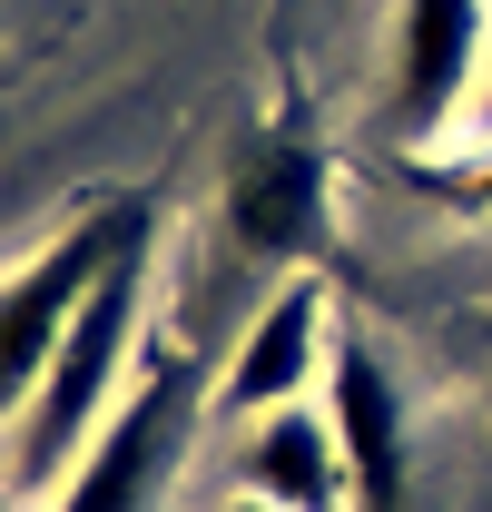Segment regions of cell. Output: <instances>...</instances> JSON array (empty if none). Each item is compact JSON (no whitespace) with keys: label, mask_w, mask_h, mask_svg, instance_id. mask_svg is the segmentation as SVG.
I'll use <instances>...</instances> for the list:
<instances>
[{"label":"cell","mask_w":492,"mask_h":512,"mask_svg":"<svg viewBox=\"0 0 492 512\" xmlns=\"http://www.w3.org/2000/svg\"><path fill=\"white\" fill-rule=\"evenodd\" d=\"M138 306H148V237L89 286V306L69 316L40 394L20 404V424H10V493H50L69 463L99 444V424L119 414V375H128V345H138Z\"/></svg>","instance_id":"obj_1"},{"label":"cell","mask_w":492,"mask_h":512,"mask_svg":"<svg viewBox=\"0 0 492 512\" xmlns=\"http://www.w3.org/2000/svg\"><path fill=\"white\" fill-rule=\"evenodd\" d=\"M138 237H148V207H89V217H69L30 266L0 276V434H10L20 404L40 394V375H50V355H60L69 316L89 306V286H99Z\"/></svg>","instance_id":"obj_2"},{"label":"cell","mask_w":492,"mask_h":512,"mask_svg":"<svg viewBox=\"0 0 492 512\" xmlns=\"http://www.w3.org/2000/svg\"><path fill=\"white\" fill-rule=\"evenodd\" d=\"M187 434H197V375L178 355H158L138 394H119V414L99 424V444L50 483V512H148L187 463Z\"/></svg>","instance_id":"obj_3"},{"label":"cell","mask_w":492,"mask_h":512,"mask_svg":"<svg viewBox=\"0 0 492 512\" xmlns=\"http://www.w3.org/2000/svg\"><path fill=\"white\" fill-rule=\"evenodd\" d=\"M483 20L492 0H404L394 10V128L433 148L463 109H483Z\"/></svg>","instance_id":"obj_4"},{"label":"cell","mask_w":492,"mask_h":512,"mask_svg":"<svg viewBox=\"0 0 492 512\" xmlns=\"http://www.w3.org/2000/svg\"><path fill=\"white\" fill-rule=\"evenodd\" d=\"M227 237L246 256H315L335 227V188H325V158H315L296 128H256L227 158Z\"/></svg>","instance_id":"obj_5"},{"label":"cell","mask_w":492,"mask_h":512,"mask_svg":"<svg viewBox=\"0 0 492 512\" xmlns=\"http://www.w3.org/2000/svg\"><path fill=\"white\" fill-rule=\"evenodd\" d=\"M325 424H335L345 473H355V512H404L414 434H404V384L384 375L374 345H335L325 355Z\"/></svg>","instance_id":"obj_6"},{"label":"cell","mask_w":492,"mask_h":512,"mask_svg":"<svg viewBox=\"0 0 492 512\" xmlns=\"http://www.w3.org/2000/svg\"><path fill=\"white\" fill-rule=\"evenodd\" d=\"M315 365H325V296L296 276V286H276V296L246 316V335H237V355H227V375H217V394H227L237 424H256V414H276V404H306V394H315Z\"/></svg>","instance_id":"obj_7"},{"label":"cell","mask_w":492,"mask_h":512,"mask_svg":"<svg viewBox=\"0 0 492 512\" xmlns=\"http://www.w3.org/2000/svg\"><path fill=\"white\" fill-rule=\"evenodd\" d=\"M237 473L256 503L276 512H355V473H345V444L325 424V404H276L256 414L237 444Z\"/></svg>","instance_id":"obj_8"},{"label":"cell","mask_w":492,"mask_h":512,"mask_svg":"<svg viewBox=\"0 0 492 512\" xmlns=\"http://www.w3.org/2000/svg\"><path fill=\"white\" fill-rule=\"evenodd\" d=\"M227 512H276V503H256V493H237V503H227Z\"/></svg>","instance_id":"obj_9"},{"label":"cell","mask_w":492,"mask_h":512,"mask_svg":"<svg viewBox=\"0 0 492 512\" xmlns=\"http://www.w3.org/2000/svg\"><path fill=\"white\" fill-rule=\"evenodd\" d=\"M473 119H483V128H492V89H483V109H473Z\"/></svg>","instance_id":"obj_10"},{"label":"cell","mask_w":492,"mask_h":512,"mask_svg":"<svg viewBox=\"0 0 492 512\" xmlns=\"http://www.w3.org/2000/svg\"><path fill=\"white\" fill-rule=\"evenodd\" d=\"M0 512H10V493H0Z\"/></svg>","instance_id":"obj_11"}]
</instances>
